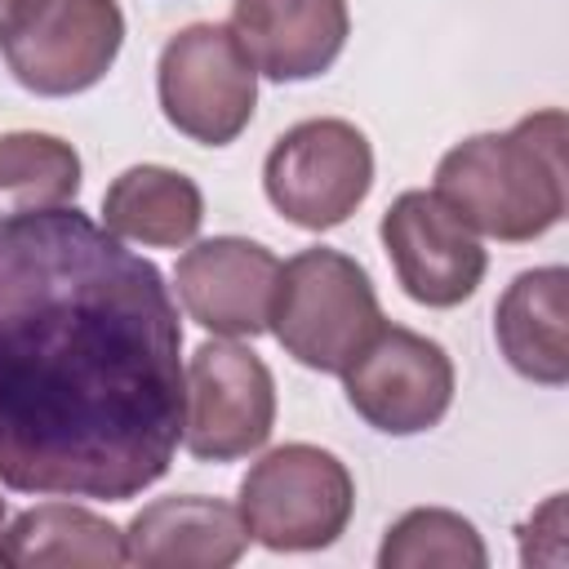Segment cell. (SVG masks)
I'll use <instances>...</instances> for the list:
<instances>
[{
  "label": "cell",
  "mask_w": 569,
  "mask_h": 569,
  "mask_svg": "<svg viewBox=\"0 0 569 569\" xmlns=\"http://www.w3.org/2000/svg\"><path fill=\"white\" fill-rule=\"evenodd\" d=\"M182 418L160 267L76 204L0 222V485L129 502L169 471Z\"/></svg>",
  "instance_id": "obj_1"
},
{
  "label": "cell",
  "mask_w": 569,
  "mask_h": 569,
  "mask_svg": "<svg viewBox=\"0 0 569 569\" xmlns=\"http://www.w3.org/2000/svg\"><path fill=\"white\" fill-rule=\"evenodd\" d=\"M436 196L480 236L525 244L565 218V111L547 107L507 133H476L436 164Z\"/></svg>",
  "instance_id": "obj_2"
},
{
  "label": "cell",
  "mask_w": 569,
  "mask_h": 569,
  "mask_svg": "<svg viewBox=\"0 0 569 569\" xmlns=\"http://www.w3.org/2000/svg\"><path fill=\"white\" fill-rule=\"evenodd\" d=\"M378 325V293L356 258L316 244L280 262L267 329L298 365L342 373Z\"/></svg>",
  "instance_id": "obj_3"
},
{
  "label": "cell",
  "mask_w": 569,
  "mask_h": 569,
  "mask_svg": "<svg viewBox=\"0 0 569 569\" xmlns=\"http://www.w3.org/2000/svg\"><path fill=\"white\" fill-rule=\"evenodd\" d=\"M236 511L267 551H320L342 538L356 511V480L320 445H280L249 467Z\"/></svg>",
  "instance_id": "obj_4"
},
{
  "label": "cell",
  "mask_w": 569,
  "mask_h": 569,
  "mask_svg": "<svg viewBox=\"0 0 569 569\" xmlns=\"http://www.w3.org/2000/svg\"><path fill=\"white\" fill-rule=\"evenodd\" d=\"M156 93L164 120L204 147H227L244 133L258 107V67L231 27L191 22L160 49Z\"/></svg>",
  "instance_id": "obj_5"
},
{
  "label": "cell",
  "mask_w": 569,
  "mask_h": 569,
  "mask_svg": "<svg viewBox=\"0 0 569 569\" xmlns=\"http://www.w3.org/2000/svg\"><path fill=\"white\" fill-rule=\"evenodd\" d=\"M124 44L116 0H27L0 27V53L13 80L40 98L93 89Z\"/></svg>",
  "instance_id": "obj_6"
},
{
  "label": "cell",
  "mask_w": 569,
  "mask_h": 569,
  "mask_svg": "<svg viewBox=\"0 0 569 569\" xmlns=\"http://www.w3.org/2000/svg\"><path fill=\"white\" fill-rule=\"evenodd\" d=\"M262 187L276 213H284L293 227H342L373 187V147L351 120H302L267 151Z\"/></svg>",
  "instance_id": "obj_7"
},
{
  "label": "cell",
  "mask_w": 569,
  "mask_h": 569,
  "mask_svg": "<svg viewBox=\"0 0 569 569\" xmlns=\"http://www.w3.org/2000/svg\"><path fill=\"white\" fill-rule=\"evenodd\" d=\"M347 405L382 436L431 431L453 405V360L436 338L400 325H378V333L342 369Z\"/></svg>",
  "instance_id": "obj_8"
},
{
  "label": "cell",
  "mask_w": 569,
  "mask_h": 569,
  "mask_svg": "<svg viewBox=\"0 0 569 569\" xmlns=\"http://www.w3.org/2000/svg\"><path fill=\"white\" fill-rule=\"evenodd\" d=\"M276 427L271 369L240 342H200L187 360L182 445L200 462H231L267 445Z\"/></svg>",
  "instance_id": "obj_9"
},
{
  "label": "cell",
  "mask_w": 569,
  "mask_h": 569,
  "mask_svg": "<svg viewBox=\"0 0 569 569\" xmlns=\"http://www.w3.org/2000/svg\"><path fill=\"white\" fill-rule=\"evenodd\" d=\"M378 236L400 289L422 307H458L485 280L489 258L480 236L436 191H400Z\"/></svg>",
  "instance_id": "obj_10"
},
{
  "label": "cell",
  "mask_w": 569,
  "mask_h": 569,
  "mask_svg": "<svg viewBox=\"0 0 569 569\" xmlns=\"http://www.w3.org/2000/svg\"><path fill=\"white\" fill-rule=\"evenodd\" d=\"M276 276H280V258L267 244L244 240V236L196 240L173 267L182 311L200 329L222 333V338L267 333Z\"/></svg>",
  "instance_id": "obj_11"
},
{
  "label": "cell",
  "mask_w": 569,
  "mask_h": 569,
  "mask_svg": "<svg viewBox=\"0 0 569 569\" xmlns=\"http://www.w3.org/2000/svg\"><path fill=\"white\" fill-rule=\"evenodd\" d=\"M231 31L267 80L293 84L338 62L351 13L347 0H236Z\"/></svg>",
  "instance_id": "obj_12"
},
{
  "label": "cell",
  "mask_w": 569,
  "mask_h": 569,
  "mask_svg": "<svg viewBox=\"0 0 569 569\" xmlns=\"http://www.w3.org/2000/svg\"><path fill=\"white\" fill-rule=\"evenodd\" d=\"M244 547L249 533L240 511L200 493L156 498L124 529V556L142 569H227Z\"/></svg>",
  "instance_id": "obj_13"
},
{
  "label": "cell",
  "mask_w": 569,
  "mask_h": 569,
  "mask_svg": "<svg viewBox=\"0 0 569 569\" xmlns=\"http://www.w3.org/2000/svg\"><path fill=\"white\" fill-rule=\"evenodd\" d=\"M565 267L520 271L493 307V338L507 365L542 387L569 382V338H565Z\"/></svg>",
  "instance_id": "obj_14"
},
{
  "label": "cell",
  "mask_w": 569,
  "mask_h": 569,
  "mask_svg": "<svg viewBox=\"0 0 569 569\" xmlns=\"http://www.w3.org/2000/svg\"><path fill=\"white\" fill-rule=\"evenodd\" d=\"M4 569H116L129 565L124 529L76 502H40L0 525Z\"/></svg>",
  "instance_id": "obj_15"
},
{
  "label": "cell",
  "mask_w": 569,
  "mask_h": 569,
  "mask_svg": "<svg viewBox=\"0 0 569 569\" xmlns=\"http://www.w3.org/2000/svg\"><path fill=\"white\" fill-rule=\"evenodd\" d=\"M200 222H204L200 187L164 164H133L102 196V227L147 249L191 244Z\"/></svg>",
  "instance_id": "obj_16"
},
{
  "label": "cell",
  "mask_w": 569,
  "mask_h": 569,
  "mask_svg": "<svg viewBox=\"0 0 569 569\" xmlns=\"http://www.w3.org/2000/svg\"><path fill=\"white\" fill-rule=\"evenodd\" d=\"M80 156L71 142L36 129L0 133V222L76 204Z\"/></svg>",
  "instance_id": "obj_17"
},
{
  "label": "cell",
  "mask_w": 569,
  "mask_h": 569,
  "mask_svg": "<svg viewBox=\"0 0 569 569\" xmlns=\"http://www.w3.org/2000/svg\"><path fill=\"white\" fill-rule=\"evenodd\" d=\"M378 565L382 569H485L489 551L476 533V525L449 507H413L405 511L382 547H378Z\"/></svg>",
  "instance_id": "obj_18"
},
{
  "label": "cell",
  "mask_w": 569,
  "mask_h": 569,
  "mask_svg": "<svg viewBox=\"0 0 569 569\" xmlns=\"http://www.w3.org/2000/svg\"><path fill=\"white\" fill-rule=\"evenodd\" d=\"M22 4H27V0H0V27H4V22H9V18L22 9Z\"/></svg>",
  "instance_id": "obj_19"
},
{
  "label": "cell",
  "mask_w": 569,
  "mask_h": 569,
  "mask_svg": "<svg viewBox=\"0 0 569 569\" xmlns=\"http://www.w3.org/2000/svg\"><path fill=\"white\" fill-rule=\"evenodd\" d=\"M0 525H4V498H0Z\"/></svg>",
  "instance_id": "obj_20"
}]
</instances>
